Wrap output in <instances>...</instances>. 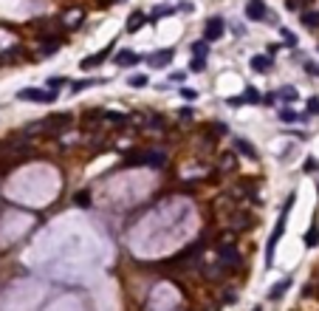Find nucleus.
I'll return each instance as SVG.
<instances>
[{"label":"nucleus","instance_id":"obj_1","mask_svg":"<svg viewBox=\"0 0 319 311\" xmlns=\"http://www.w3.org/2000/svg\"><path fill=\"white\" fill-rule=\"evenodd\" d=\"M291 204H294V193L288 196V201H285L283 212H280V221H277V229L271 232V238H269V252H266V266H271V263H274V249H277V243H280V238H283V232H285V218H288Z\"/></svg>","mask_w":319,"mask_h":311},{"label":"nucleus","instance_id":"obj_2","mask_svg":"<svg viewBox=\"0 0 319 311\" xmlns=\"http://www.w3.org/2000/svg\"><path fill=\"white\" fill-rule=\"evenodd\" d=\"M124 164H147V167H167V153L164 150H139L130 153Z\"/></svg>","mask_w":319,"mask_h":311},{"label":"nucleus","instance_id":"obj_3","mask_svg":"<svg viewBox=\"0 0 319 311\" xmlns=\"http://www.w3.org/2000/svg\"><path fill=\"white\" fill-rule=\"evenodd\" d=\"M215 252H218V258H220V263H223L226 272H237V269L243 266V258H240V252H237L234 243H215Z\"/></svg>","mask_w":319,"mask_h":311},{"label":"nucleus","instance_id":"obj_4","mask_svg":"<svg viewBox=\"0 0 319 311\" xmlns=\"http://www.w3.org/2000/svg\"><path fill=\"white\" fill-rule=\"evenodd\" d=\"M226 224L232 232H246V229H254L257 226V215L251 210H232L226 218Z\"/></svg>","mask_w":319,"mask_h":311},{"label":"nucleus","instance_id":"obj_5","mask_svg":"<svg viewBox=\"0 0 319 311\" xmlns=\"http://www.w3.org/2000/svg\"><path fill=\"white\" fill-rule=\"evenodd\" d=\"M201 255H204V240H195L172 258V263H178L181 269H192V266H201Z\"/></svg>","mask_w":319,"mask_h":311},{"label":"nucleus","instance_id":"obj_6","mask_svg":"<svg viewBox=\"0 0 319 311\" xmlns=\"http://www.w3.org/2000/svg\"><path fill=\"white\" fill-rule=\"evenodd\" d=\"M17 99L23 102H57V91H48V88H20L17 91Z\"/></svg>","mask_w":319,"mask_h":311},{"label":"nucleus","instance_id":"obj_7","mask_svg":"<svg viewBox=\"0 0 319 311\" xmlns=\"http://www.w3.org/2000/svg\"><path fill=\"white\" fill-rule=\"evenodd\" d=\"M43 125H45V131H48L51 136H59L65 128H71L74 125V113H51Z\"/></svg>","mask_w":319,"mask_h":311},{"label":"nucleus","instance_id":"obj_8","mask_svg":"<svg viewBox=\"0 0 319 311\" xmlns=\"http://www.w3.org/2000/svg\"><path fill=\"white\" fill-rule=\"evenodd\" d=\"M223 34H226V20H223V17H209V20L204 23V40L206 43H218Z\"/></svg>","mask_w":319,"mask_h":311},{"label":"nucleus","instance_id":"obj_9","mask_svg":"<svg viewBox=\"0 0 319 311\" xmlns=\"http://www.w3.org/2000/svg\"><path fill=\"white\" fill-rule=\"evenodd\" d=\"M246 17L254 23H269V6L263 0H248L246 3Z\"/></svg>","mask_w":319,"mask_h":311},{"label":"nucleus","instance_id":"obj_10","mask_svg":"<svg viewBox=\"0 0 319 311\" xmlns=\"http://www.w3.org/2000/svg\"><path fill=\"white\" fill-rule=\"evenodd\" d=\"M113 45H116V40H113L110 45H105L102 51H96V54H91V57H85L82 63H79V68H82V71H91V68H96L99 63H105V59L113 54Z\"/></svg>","mask_w":319,"mask_h":311},{"label":"nucleus","instance_id":"obj_11","mask_svg":"<svg viewBox=\"0 0 319 311\" xmlns=\"http://www.w3.org/2000/svg\"><path fill=\"white\" fill-rule=\"evenodd\" d=\"M172 57H175V51H172V48H164V51H153V54H147V57H144V63H150L153 68H167L172 63Z\"/></svg>","mask_w":319,"mask_h":311},{"label":"nucleus","instance_id":"obj_12","mask_svg":"<svg viewBox=\"0 0 319 311\" xmlns=\"http://www.w3.org/2000/svg\"><path fill=\"white\" fill-rule=\"evenodd\" d=\"M142 59H144L142 54H136V51H130V48H121V51H116L113 66H119V68H130V66H139Z\"/></svg>","mask_w":319,"mask_h":311},{"label":"nucleus","instance_id":"obj_13","mask_svg":"<svg viewBox=\"0 0 319 311\" xmlns=\"http://www.w3.org/2000/svg\"><path fill=\"white\" fill-rule=\"evenodd\" d=\"M232 147L237 156H243V159H257V147L248 142V139L243 136H232Z\"/></svg>","mask_w":319,"mask_h":311},{"label":"nucleus","instance_id":"obj_14","mask_svg":"<svg viewBox=\"0 0 319 311\" xmlns=\"http://www.w3.org/2000/svg\"><path fill=\"white\" fill-rule=\"evenodd\" d=\"M201 275L206 283H220L226 277V269H223V263H209V266H201Z\"/></svg>","mask_w":319,"mask_h":311},{"label":"nucleus","instance_id":"obj_15","mask_svg":"<svg viewBox=\"0 0 319 311\" xmlns=\"http://www.w3.org/2000/svg\"><path fill=\"white\" fill-rule=\"evenodd\" d=\"M62 48V37L59 34H51V37H40V54H57Z\"/></svg>","mask_w":319,"mask_h":311},{"label":"nucleus","instance_id":"obj_16","mask_svg":"<svg viewBox=\"0 0 319 311\" xmlns=\"http://www.w3.org/2000/svg\"><path fill=\"white\" fill-rule=\"evenodd\" d=\"M248 66H251V71H257V74H269L271 66H274V59H271L269 54H254V57L248 59Z\"/></svg>","mask_w":319,"mask_h":311},{"label":"nucleus","instance_id":"obj_17","mask_svg":"<svg viewBox=\"0 0 319 311\" xmlns=\"http://www.w3.org/2000/svg\"><path fill=\"white\" fill-rule=\"evenodd\" d=\"M164 125H167V122H164V116H158V113H147L142 119L144 131H164Z\"/></svg>","mask_w":319,"mask_h":311},{"label":"nucleus","instance_id":"obj_18","mask_svg":"<svg viewBox=\"0 0 319 311\" xmlns=\"http://www.w3.org/2000/svg\"><path fill=\"white\" fill-rule=\"evenodd\" d=\"M144 26H147V15H144V12H133V15L127 17V31L130 34H136V31L144 29Z\"/></svg>","mask_w":319,"mask_h":311},{"label":"nucleus","instance_id":"obj_19","mask_svg":"<svg viewBox=\"0 0 319 311\" xmlns=\"http://www.w3.org/2000/svg\"><path fill=\"white\" fill-rule=\"evenodd\" d=\"M274 99H277V102H285V105H291V102H297V99H299V94H297V88L285 85V88H280V91L274 94Z\"/></svg>","mask_w":319,"mask_h":311},{"label":"nucleus","instance_id":"obj_20","mask_svg":"<svg viewBox=\"0 0 319 311\" xmlns=\"http://www.w3.org/2000/svg\"><path fill=\"white\" fill-rule=\"evenodd\" d=\"M82 17H85V15H82L79 9H74V12H68V15L62 17V26L74 31V29H79V26H82Z\"/></svg>","mask_w":319,"mask_h":311},{"label":"nucleus","instance_id":"obj_21","mask_svg":"<svg viewBox=\"0 0 319 311\" xmlns=\"http://www.w3.org/2000/svg\"><path fill=\"white\" fill-rule=\"evenodd\" d=\"M305 119H308V113H297V110L288 108V105L280 110V122H305Z\"/></svg>","mask_w":319,"mask_h":311},{"label":"nucleus","instance_id":"obj_22","mask_svg":"<svg viewBox=\"0 0 319 311\" xmlns=\"http://www.w3.org/2000/svg\"><path fill=\"white\" fill-rule=\"evenodd\" d=\"M105 80H96V77H88V80H71V94H79V91H85L91 85H102Z\"/></svg>","mask_w":319,"mask_h":311},{"label":"nucleus","instance_id":"obj_23","mask_svg":"<svg viewBox=\"0 0 319 311\" xmlns=\"http://www.w3.org/2000/svg\"><path fill=\"white\" fill-rule=\"evenodd\" d=\"M218 167H220V173H226V170H234V167H237V153H220Z\"/></svg>","mask_w":319,"mask_h":311},{"label":"nucleus","instance_id":"obj_24","mask_svg":"<svg viewBox=\"0 0 319 311\" xmlns=\"http://www.w3.org/2000/svg\"><path fill=\"white\" fill-rule=\"evenodd\" d=\"M288 286H291V277H283L277 286H271V289H269V300H280V297L288 291Z\"/></svg>","mask_w":319,"mask_h":311},{"label":"nucleus","instance_id":"obj_25","mask_svg":"<svg viewBox=\"0 0 319 311\" xmlns=\"http://www.w3.org/2000/svg\"><path fill=\"white\" fill-rule=\"evenodd\" d=\"M175 12H178L175 6H158L156 12H153V15L147 17V23H158L161 17H170V15H175Z\"/></svg>","mask_w":319,"mask_h":311},{"label":"nucleus","instance_id":"obj_26","mask_svg":"<svg viewBox=\"0 0 319 311\" xmlns=\"http://www.w3.org/2000/svg\"><path fill=\"white\" fill-rule=\"evenodd\" d=\"M302 240H305V246H308V249H316V246H319V224H313L311 229L305 232Z\"/></svg>","mask_w":319,"mask_h":311},{"label":"nucleus","instance_id":"obj_27","mask_svg":"<svg viewBox=\"0 0 319 311\" xmlns=\"http://www.w3.org/2000/svg\"><path fill=\"white\" fill-rule=\"evenodd\" d=\"M105 122H110V125H124L130 119L127 113H113V110H105V116H102Z\"/></svg>","mask_w":319,"mask_h":311},{"label":"nucleus","instance_id":"obj_28","mask_svg":"<svg viewBox=\"0 0 319 311\" xmlns=\"http://www.w3.org/2000/svg\"><path fill=\"white\" fill-rule=\"evenodd\" d=\"M192 57H209V43H206V40L192 43Z\"/></svg>","mask_w":319,"mask_h":311},{"label":"nucleus","instance_id":"obj_29","mask_svg":"<svg viewBox=\"0 0 319 311\" xmlns=\"http://www.w3.org/2000/svg\"><path fill=\"white\" fill-rule=\"evenodd\" d=\"M302 26H308V29H319V12H305L302 15Z\"/></svg>","mask_w":319,"mask_h":311},{"label":"nucleus","instance_id":"obj_30","mask_svg":"<svg viewBox=\"0 0 319 311\" xmlns=\"http://www.w3.org/2000/svg\"><path fill=\"white\" fill-rule=\"evenodd\" d=\"M240 99H243V105H246V102H251V105H254V102H260L263 96H260V91H257V88H246Z\"/></svg>","mask_w":319,"mask_h":311},{"label":"nucleus","instance_id":"obj_31","mask_svg":"<svg viewBox=\"0 0 319 311\" xmlns=\"http://www.w3.org/2000/svg\"><path fill=\"white\" fill-rule=\"evenodd\" d=\"M127 85H130V88H147V85H150V80L144 77V74H133V77L127 80Z\"/></svg>","mask_w":319,"mask_h":311},{"label":"nucleus","instance_id":"obj_32","mask_svg":"<svg viewBox=\"0 0 319 311\" xmlns=\"http://www.w3.org/2000/svg\"><path fill=\"white\" fill-rule=\"evenodd\" d=\"M74 201H77V207H91V193H88V190H82V193H77V196H74Z\"/></svg>","mask_w":319,"mask_h":311},{"label":"nucleus","instance_id":"obj_33","mask_svg":"<svg viewBox=\"0 0 319 311\" xmlns=\"http://www.w3.org/2000/svg\"><path fill=\"white\" fill-rule=\"evenodd\" d=\"M220 303L234 305V303H237V291H234V289H223V294H220Z\"/></svg>","mask_w":319,"mask_h":311},{"label":"nucleus","instance_id":"obj_34","mask_svg":"<svg viewBox=\"0 0 319 311\" xmlns=\"http://www.w3.org/2000/svg\"><path fill=\"white\" fill-rule=\"evenodd\" d=\"M189 68H192V71H195V74H201V71H204V68H206V57H192Z\"/></svg>","mask_w":319,"mask_h":311},{"label":"nucleus","instance_id":"obj_35","mask_svg":"<svg viewBox=\"0 0 319 311\" xmlns=\"http://www.w3.org/2000/svg\"><path fill=\"white\" fill-rule=\"evenodd\" d=\"M178 94H181V99H186V102L198 99V91H192V88H178Z\"/></svg>","mask_w":319,"mask_h":311},{"label":"nucleus","instance_id":"obj_36","mask_svg":"<svg viewBox=\"0 0 319 311\" xmlns=\"http://www.w3.org/2000/svg\"><path fill=\"white\" fill-rule=\"evenodd\" d=\"M308 116H319V96L308 99Z\"/></svg>","mask_w":319,"mask_h":311},{"label":"nucleus","instance_id":"obj_37","mask_svg":"<svg viewBox=\"0 0 319 311\" xmlns=\"http://www.w3.org/2000/svg\"><path fill=\"white\" fill-rule=\"evenodd\" d=\"M280 34H283V40H285V45H288V48H294V45H297V37L291 34L288 29H283V31H280Z\"/></svg>","mask_w":319,"mask_h":311},{"label":"nucleus","instance_id":"obj_38","mask_svg":"<svg viewBox=\"0 0 319 311\" xmlns=\"http://www.w3.org/2000/svg\"><path fill=\"white\" fill-rule=\"evenodd\" d=\"M302 170H305V173H316V170H319V161L316 159H305Z\"/></svg>","mask_w":319,"mask_h":311},{"label":"nucleus","instance_id":"obj_39","mask_svg":"<svg viewBox=\"0 0 319 311\" xmlns=\"http://www.w3.org/2000/svg\"><path fill=\"white\" fill-rule=\"evenodd\" d=\"M65 82H68L65 77H51V80L45 82V88H59V85H65Z\"/></svg>","mask_w":319,"mask_h":311},{"label":"nucleus","instance_id":"obj_40","mask_svg":"<svg viewBox=\"0 0 319 311\" xmlns=\"http://www.w3.org/2000/svg\"><path fill=\"white\" fill-rule=\"evenodd\" d=\"M305 74H311V77H319V63H305Z\"/></svg>","mask_w":319,"mask_h":311},{"label":"nucleus","instance_id":"obj_41","mask_svg":"<svg viewBox=\"0 0 319 311\" xmlns=\"http://www.w3.org/2000/svg\"><path fill=\"white\" fill-rule=\"evenodd\" d=\"M170 80H172V82H184V80H186V74H184V71H172V74H170Z\"/></svg>","mask_w":319,"mask_h":311},{"label":"nucleus","instance_id":"obj_42","mask_svg":"<svg viewBox=\"0 0 319 311\" xmlns=\"http://www.w3.org/2000/svg\"><path fill=\"white\" fill-rule=\"evenodd\" d=\"M178 116H181V119H186V122H189V119H192V108H189V105H186V108H181V110H178Z\"/></svg>","mask_w":319,"mask_h":311},{"label":"nucleus","instance_id":"obj_43","mask_svg":"<svg viewBox=\"0 0 319 311\" xmlns=\"http://www.w3.org/2000/svg\"><path fill=\"white\" fill-rule=\"evenodd\" d=\"M226 105H232V108H240L243 99H240V96H232V99H226Z\"/></svg>","mask_w":319,"mask_h":311},{"label":"nucleus","instance_id":"obj_44","mask_svg":"<svg viewBox=\"0 0 319 311\" xmlns=\"http://www.w3.org/2000/svg\"><path fill=\"white\" fill-rule=\"evenodd\" d=\"M285 6H288L291 12H297V9H299V0H285Z\"/></svg>","mask_w":319,"mask_h":311},{"label":"nucleus","instance_id":"obj_45","mask_svg":"<svg viewBox=\"0 0 319 311\" xmlns=\"http://www.w3.org/2000/svg\"><path fill=\"white\" fill-rule=\"evenodd\" d=\"M277 51H280V43H271V45H269V57H274Z\"/></svg>","mask_w":319,"mask_h":311},{"label":"nucleus","instance_id":"obj_46","mask_svg":"<svg viewBox=\"0 0 319 311\" xmlns=\"http://www.w3.org/2000/svg\"><path fill=\"white\" fill-rule=\"evenodd\" d=\"M116 3H121V0H116Z\"/></svg>","mask_w":319,"mask_h":311}]
</instances>
